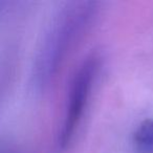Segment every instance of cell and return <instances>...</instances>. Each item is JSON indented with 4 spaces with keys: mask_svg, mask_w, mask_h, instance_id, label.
Instances as JSON below:
<instances>
[{
    "mask_svg": "<svg viewBox=\"0 0 153 153\" xmlns=\"http://www.w3.org/2000/svg\"><path fill=\"white\" fill-rule=\"evenodd\" d=\"M99 58H86L74 74L69 84L63 121L57 135V147L63 150L69 145L87 105L99 68Z\"/></svg>",
    "mask_w": 153,
    "mask_h": 153,
    "instance_id": "obj_2",
    "label": "cell"
},
{
    "mask_svg": "<svg viewBox=\"0 0 153 153\" xmlns=\"http://www.w3.org/2000/svg\"><path fill=\"white\" fill-rule=\"evenodd\" d=\"M96 13V3L91 1L67 3L58 13L37 58L36 81L39 85L51 81L69 49L90 26Z\"/></svg>",
    "mask_w": 153,
    "mask_h": 153,
    "instance_id": "obj_1",
    "label": "cell"
},
{
    "mask_svg": "<svg viewBox=\"0 0 153 153\" xmlns=\"http://www.w3.org/2000/svg\"><path fill=\"white\" fill-rule=\"evenodd\" d=\"M133 143L140 153H153V120H146L136 128Z\"/></svg>",
    "mask_w": 153,
    "mask_h": 153,
    "instance_id": "obj_3",
    "label": "cell"
}]
</instances>
